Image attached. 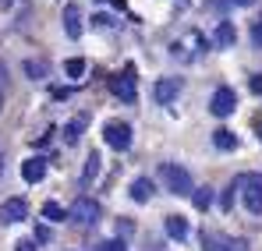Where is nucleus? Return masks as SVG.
Listing matches in <instances>:
<instances>
[{
  "label": "nucleus",
  "instance_id": "obj_1",
  "mask_svg": "<svg viewBox=\"0 0 262 251\" xmlns=\"http://www.w3.org/2000/svg\"><path fill=\"white\" fill-rule=\"evenodd\" d=\"M160 184L170 191V195H195V184H191V173L177 163H160Z\"/></svg>",
  "mask_w": 262,
  "mask_h": 251
},
{
  "label": "nucleus",
  "instance_id": "obj_2",
  "mask_svg": "<svg viewBox=\"0 0 262 251\" xmlns=\"http://www.w3.org/2000/svg\"><path fill=\"white\" fill-rule=\"evenodd\" d=\"M234 188H241L245 209L252 212V216H262V173H241L234 180Z\"/></svg>",
  "mask_w": 262,
  "mask_h": 251
},
{
  "label": "nucleus",
  "instance_id": "obj_3",
  "mask_svg": "<svg viewBox=\"0 0 262 251\" xmlns=\"http://www.w3.org/2000/svg\"><path fill=\"white\" fill-rule=\"evenodd\" d=\"M110 92H114L121 103H135V99H138V88H135V64H124V71L110 78Z\"/></svg>",
  "mask_w": 262,
  "mask_h": 251
},
{
  "label": "nucleus",
  "instance_id": "obj_4",
  "mask_svg": "<svg viewBox=\"0 0 262 251\" xmlns=\"http://www.w3.org/2000/svg\"><path fill=\"white\" fill-rule=\"evenodd\" d=\"M202 251H248V241L227 237V234H216V230H206L202 234Z\"/></svg>",
  "mask_w": 262,
  "mask_h": 251
},
{
  "label": "nucleus",
  "instance_id": "obj_5",
  "mask_svg": "<svg viewBox=\"0 0 262 251\" xmlns=\"http://www.w3.org/2000/svg\"><path fill=\"white\" fill-rule=\"evenodd\" d=\"M68 219H71L75 226H92V223L99 219V206L82 195V198H75V206L68 209Z\"/></svg>",
  "mask_w": 262,
  "mask_h": 251
},
{
  "label": "nucleus",
  "instance_id": "obj_6",
  "mask_svg": "<svg viewBox=\"0 0 262 251\" xmlns=\"http://www.w3.org/2000/svg\"><path fill=\"white\" fill-rule=\"evenodd\" d=\"M209 110H213V117H230L237 110V92L230 85H220L213 92V99H209Z\"/></svg>",
  "mask_w": 262,
  "mask_h": 251
},
{
  "label": "nucleus",
  "instance_id": "obj_7",
  "mask_svg": "<svg viewBox=\"0 0 262 251\" xmlns=\"http://www.w3.org/2000/svg\"><path fill=\"white\" fill-rule=\"evenodd\" d=\"M103 138H106V145H110V149L124 152V149L131 145V124H124V121H106Z\"/></svg>",
  "mask_w": 262,
  "mask_h": 251
},
{
  "label": "nucleus",
  "instance_id": "obj_8",
  "mask_svg": "<svg viewBox=\"0 0 262 251\" xmlns=\"http://www.w3.org/2000/svg\"><path fill=\"white\" fill-rule=\"evenodd\" d=\"M152 96H156V103L170 106L177 96H181V78H160V82H156V88H152Z\"/></svg>",
  "mask_w": 262,
  "mask_h": 251
},
{
  "label": "nucleus",
  "instance_id": "obj_9",
  "mask_svg": "<svg viewBox=\"0 0 262 251\" xmlns=\"http://www.w3.org/2000/svg\"><path fill=\"white\" fill-rule=\"evenodd\" d=\"M29 216V202L25 198H7L4 206H0V219L4 223H21Z\"/></svg>",
  "mask_w": 262,
  "mask_h": 251
},
{
  "label": "nucleus",
  "instance_id": "obj_10",
  "mask_svg": "<svg viewBox=\"0 0 262 251\" xmlns=\"http://www.w3.org/2000/svg\"><path fill=\"white\" fill-rule=\"evenodd\" d=\"M64 32H68V39H82V11H78V4H64Z\"/></svg>",
  "mask_w": 262,
  "mask_h": 251
},
{
  "label": "nucleus",
  "instance_id": "obj_11",
  "mask_svg": "<svg viewBox=\"0 0 262 251\" xmlns=\"http://www.w3.org/2000/svg\"><path fill=\"white\" fill-rule=\"evenodd\" d=\"M43 177H46V159L43 156H32V159L21 163V180H25V184H39Z\"/></svg>",
  "mask_w": 262,
  "mask_h": 251
},
{
  "label": "nucleus",
  "instance_id": "obj_12",
  "mask_svg": "<svg viewBox=\"0 0 262 251\" xmlns=\"http://www.w3.org/2000/svg\"><path fill=\"white\" fill-rule=\"evenodd\" d=\"M21 71H25V78H32V82H43L46 75H50V64H46V57H25Z\"/></svg>",
  "mask_w": 262,
  "mask_h": 251
},
{
  "label": "nucleus",
  "instance_id": "obj_13",
  "mask_svg": "<svg viewBox=\"0 0 262 251\" xmlns=\"http://www.w3.org/2000/svg\"><path fill=\"white\" fill-rule=\"evenodd\" d=\"M152 188H156V184H152L149 177H135V180H131V198H135V202H149V198H152Z\"/></svg>",
  "mask_w": 262,
  "mask_h": 251
},
{
  "label": "nucleus",
  "instance_id": "obj_14",
  "mask_svg": "<svg viewBox=\"0 0 262 251\" xmlns=\"http://www.w3.org/2000/svg\"><path fill=\"white\" fill-rule=\"evenodd\" d=\"M213 145L223 149V152H234V149H237V134L227 131V127H216V131H213Z\"/></svg>",
  "mask_w": 262,
  "mask_h": 251
},
{
  "label": "nucleus",
  "instance_id": "obj_15",
  "mask_svg": "<svg viewBox=\"0 0 262 251\" xmlns=\"http://www.w3.org/2000/svg\"><path fill=\"white\" fill-rule=\"evenodd\" d=\"M82 127H85V117H75V121H68V124H64V145H78V138H82Z\"/></svg>",
  "mask_w": 262,
  "mask_h": 251
},
{
  "label": "nucleus",
  "instance_id": "obj_16",
  "mask_svg": "<svg viewBox=\"0 0 262 251\" xmlns=\"http://www.w3.org/2000/svg\"><path fill=\"white\" fill-rule=\"evenodd\" d=\"M167 234H170L174 241H184V237H188V219H184V216H167Z\"/></svg>",
  "mask_w": 262,
  "mask_h": 251
},
{
  "label": "nucleus",
  "instance_id": "obj_17",
  "mask_svg": "<svg viewBox=\"0 0 262 251\" xmlns=\"http://www.w3.org/2000/svg\"><path fill=\"white\" fill-rule=\"evenodd\" d=\"M216 42L220 46H234V42H237V29H234L230 21H220L216 25Z\"/></svg>",
  "mask_w": 262,
  "mask_h": 251
},
{
  "label": "nucleus",
  "instance_id": "obj_18",
  "mask_svg": "<svg viewBox=\"0 0 262 251\" xmlns=\"http://www.w3.org/2000/svg\"><path fill=\"white\" fill-rule=\"evenodd\" d=\"M191 202H195V209H209L213 206V188H195V195H191Z\"/></svg>",
  "mask_w": 262,
  "mask_h": 251
},
{
  "label": "nucleus",
  "instance_id": "obj_19",
  "mask_svg": "<svg viewBox=\"0 0 262 251\" xmlns=\"http://www.w3.org/2000/svg\"><path fill=\"white\" fill-rule=\"evenodd\" d=\"M43 219H46V223H64V219H68V212L60 209L57 202H46V206H43Z\"/></svg>",
  "mask_w": 262,
  "mask_h": 251
},
{
  "label": "nucleus",
  "instance_id": "obj_20",
  "mask_svg": "<svg viewBox=\"0 0 262 251\" xmlns=\"http://www.w3.org/2000/svg\"><path fill=\"white\" fill-rule=\"evenodd\" d=\"M96 173H99V156L92 152V156L85 159V170H82V188H89V180H92Z\"/></svg>",
  "mask_w": 262,
  "mask_h": 251
},
{
  "label": "nucleus",
  "instance_id": "obj_21",
  "mask_svg": "<svg viewBox=\"0 0 262 251\" xmlns=\"http://www.w3.org/2000/svg\"><path fill=\"white\" fill-rule=\"evenodd\" d=\"M234 4H237V0H206V11H213V14H230Z\"/></svg>",
  "mask_w": 262,
  "mask_h": 251
},
{
  "label": "nucleus",
  "instance_id": "obj_22",
  "mask_svg": "<svg viewBox=\"0 0 262 251\" xmlns=\"http://www.w3.org/2000/svg\"><path fill=\"white\" fill-rule=\"evenodd\" d=\"M64 71H68V78H82V75H85V60H82V57H71V60L64 64Z\"/></svg>",
  "mask_w": 262,
  "mask_h": 251
},
{
  "label": "nucleus",
  "instance_id": "obj_23",
  "mask_svg": "<svg viewBox=\"0 0 262 251\" xmlns=\"http://www.w3.org/2000/svg\"><path fill=\"white\" fill-rule=\"evenodd\" d=\"M96 251H128V244H124V241H99Z\"/></svg>",
  "mask_w": 262,
  "mask_h": 251
},
{
  "label": "nucleus",
  "instance_id": "obj_24",
  "mask_svg": "<svg viewBox=\"0 0 262 251\" xmlns=\"http://www.w3.org/2000/svg\"><path fill=\"white\" fill-rule=\"evenodd\" d=\"M220 209H223V212H230V209H234V184H230V188L223 191V198H220Z\"/></svg>",
  "mask_w": 262,
  "mask_h": 251
},
{
  "label": "nucleus",
  "instance_id": "obj_25",
  "mask_svg": "<svg viewBox=\"0 0 262 251\" xmlns=\"http://www.w3.org/2000/svg\"><path fill=\"white\" fill-rule=\"evenodd\" d=\"M252 42L262 50V18H255V25H252Z\"/></svg>",
  "mask_w": 262,
  "mask_h": 251
},
{
  "label": "nucleus",
  "instance_id": "obj_26",
  "mask_svg": "<svg viewBox=\"0 0 262 251\" xmlns=\"http://www.w3.org/2000/svg\"><path fill=\"white\" fill-rule=\"evenodd\" d=\"M14 251H36V241L21 237V241H14Z\"/></svg>",
  "mask_w": 262,
  "mask_h": 251
},
{
  "label": "nucleus",
  "instance_id": "obj_27",
  "mask_svg": "<svg viewBox=\"0 0 262 251\" xmlns=\"http://www.w3.org/2000/svg\"><path fill=\"white\" fill-rule=\"evenodd\" d=\"M7 88V64H0V92Z\"/></svg>",
  "mask_w": 262,
  "mask_h": 251
},
{
  "label": "nucleus",
  "instance_id": "obj_28",
  "mask_svg": "<svg viewBox=\"0 0 262 251\" xmlns=\"http://www.w3.org/2000/svg\"><path fill=\"white\" fill-rule=\"evenodd\" d=\"M36 241H50V230L46 226H36Z\"/></svg>",
  "mask_w": 262,
  "mask_h": 251
},
{
  "label": "nucleus",
  "instance_id": "obj_29",
  "mask_svg": "<svg viewBox=\"0 0 262 251\" xmlns=\"http://www.w3.org/2000/svg\"><path fill=\"white\" fill-rule=\"evenodd\" d=\"M252 92H262V75H252Z\"/></svg>",
  "mask_w": 262,
  "mask_h": 251
},
{
  "label": "nucleus",
  "instance_id": "obj_30",
  "mask_svg": "<svg viewBox=\"0 0 262 251\" xmlns=\"http://www.w3.org/2000/svg\"><path fill=\"white\" fill-rule=\"evenodd\" d=\"M255 134H259V142H262V117H259V124H255Z\"/></svg>",
  "mask_w": 262,
  "mask_h": 251
},
{
  "label": "nucleus",
  "instance_id": "obj_31",
  "mask_svg": "<svg viewBox=\"0 0 262 251\" xmlns=\"http://www.w3.org/2000/svg\"><path fill=\"white\" fill-rule=\"evenodd\" d=\"M237 4H241V7H252V4H255V0H237Z\"/></svg>",
  "mask_w": 262,
  "mask_h": 251
},
{
  "label": "nucleus",
  "instance_id": "obj_32",
  "mask_svg": "<svg viewBox=\"0 0 262 251\" xmlns=\"http://www.w3.org/2000/svg\"><path fill=\"white\" fill-rule=\"evenodd\" d=\"M0 110H4V92H0Z\"/></svg>",
  "mask_w": 262,
  "mask_h": 251
}]
</instances>
